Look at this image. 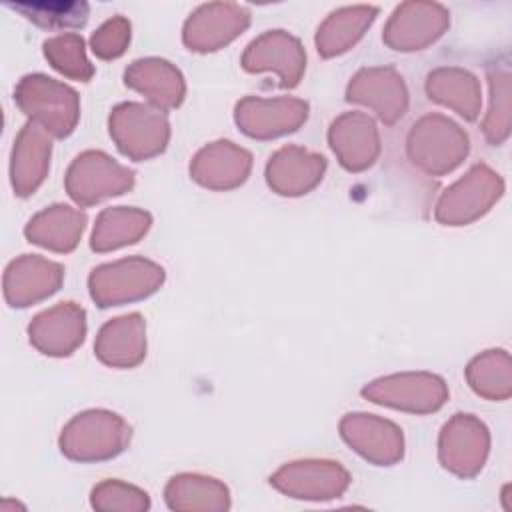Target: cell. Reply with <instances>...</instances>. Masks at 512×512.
<instances>
[{"instance_id": "cell-1", "label": "cell", "mask_w": 512, "mask_h": 512, "mask_svg": "<svg viewBox=\"0 0 512 512\" xmlns=\"http://www.w3.org/2000/svg\"><path fill=\"white\" fill-rule=\"evenodd\" d=\"M270 482L290 498L326 502L346 492L350 476L334 462H294L280 468Z\"/></svg>"}, {"instance_id": "cell-2", "label": "cell", "mask_w": 512, "mask_h": 512, "mask_svg": "<svg viewBox=\"0 0 512 512\" xmlns=\"http://www.w3.org/2000/svg\"><path fill=\"white\" fill-rule=\"evenodd\" d=\"M126 430L110 414H86L72 422L62 440V452L74 460H104L122 450Z\"/></svg>"}, {"instance_id": "cell-3", "label": "cell", "mask_w": 512, "mask_h": 512, "mask_svg": "<svg viewBox=\"0 0 512 512\" xmlns=\"http://www.w3.org/2000/svg\"><path fill=\"white\" fill-rule=\"evenodd\" d=\"M486 432L466 418H456L444 432L440 444V458L444 468L456 476H474L486 458Z\"/></svg>"}, {"instance_id": "cell-4", "label": "cell", "mask_w": 512, "mask_h": 512, "mask_svg": "<svg viewBox=\"0 0 512 512\" xmlns=\"http://www.w3.org/2000/svg\"><path fill=\"white\" fill-rule=\"evenodd\" d=\"M160 278V270L148 262H120L116 266L102 268L98 270V274H94L92 292L106 306L116 300L138 298L142 294H148L150 290H154Z\"/></svg>"}, {"instance_id": "cell-5", "label": "cell", "mask_w": 512, "mask_h": 512, "mask_svg": "<svg viewBox=\"0 0 512 512\" xmlns=\"http://www.w3.org/2000/svg\"><path fill=\"white\" fill-rule=\"evenodd\" d=\"M166 506L178 512H224L230 508L228 488L206 476L182 474L166 486Z\"/></svg>"}, {"instance_id": "cell-6", "label": "cell", "mask_w": 512, "mask_h": 512, "mask_svg": "<svg viewBox=\"0 0 512 512\" xmlns=\"http://www.w3.org/2000/svg\"><path fill=\"white\" fill-rule=\"evenodd\" d=\"M130 184V174L108 162L100 154H86L70 172V192L76 200L92 202L106 194H116Z\"/></svg>"}, {"instance_id": "cell-7", "label": "cell", "mask_w": 512, "mask_h": 512, "mask_svg": "<svg viewBox=\"0 0 512 512\" xmlns=\"http://www.w3.org/2000/svg\"><path fill=\"white\" fill-rule=\"evenodd\" d=\"M114 136L120 148L132 156H148L162 148L166 128L162 120L140 106H126L114 118Z\"/></svg>"}, {"instance_id": "cell-8", "label": "cell", "mask_w": 512, "mask_h": 512, "mask_svg": "<svg viewBox=\"0 0 512 512\" xmlns=\"http://www.w3.org/2000/svg\"><path fill=\"white\" fill-rule=\"evenodd\" d=\"M346 440L376 464H392L402 456L398 430L372 418H350L344 422Z\"/></svg>"}, {"instance_id": "cell-9", "label": "cell", "mask_w": 512, "mask_h": 512, "mask_svg": "<svg viewBox=\"0 0 512 512\" xmlns=\"http://www.w3.org/2000/svg\"><path fill=\"white\" fill-rule=\"evenodd\" d=\"M378 402H390L410 410H430L442 402L444 388L428 376H402L374 384L366 390Z\"/></svg>"}, {"instance_id": "cell-10", "label": "cell", "mask_w": 512, "mask_h": 512, "mask_svg": "<svg viewBox=\"0 0 512 512\" xmlns=\"http://www.w3.org/2000/svg\"><path fill=\"white\" fill-rule=\"evenodd\" d=\"M498 194L492 174L486 170H474L466 182L456 186L440 204L442 220H468L484 210Z\"/></svg>"}, {"instance_id": "cell-11", "label": "cell", "mask_w": 512, "mask_h": 512, "mask_svg": "<svg viewBox=\"0 0 512 512\" xmlns=\"http://www.w3.org/2000/svg\"><path fill=\"white\" fill-rule=\"evenodd\" d=\"M20 102L26 110H34L48 118V122L62 134L74 122V96L50 82H26L22 86Z\"/></svg>"}, {"instance_id": "cell-12", "label": "cell", "mask_w": 512, "mask_h": 512, "mask_svg": "<svg viewBox=\"0 0 512 512\" xmlns=\"http://www.w3.org/2000/svg\"><path fill=\"white\" fill-rule=\"evenodd\" d=\"M82 338V312L72 306H62L44 314L34 324L36 344L54 354H66Z\"/></svg>"}, {"instance_id": "cell-13", "label": "cell", "mask_w": 512, "mask_h": 512, "mask_svg": "<svg viewBox=\"0 0 512 512\" xmlns=\"http://www.w3.org/2000/svg\"><path fill=\"white\" fill-rule=\"evenodd\" d=\"M304 116V108L298 102H246L242 106V124L250 134L270 136L284 130H292Z\"/></svg>"}, {"instance_id": "cell-14", "label": "cell", "mask_w": 512, "mask_h": 512, "mask_svg": "<svg viewBox=\"0 0 512 512\" xmlns=\"http://www.w3.org/2000/svg\"><path fill=\"white\" fill-rule=\"evenodd\" d=\"M322 162L306 156L300 150H284L274 158L270 168V182L284 194H296L312 186L320 174Z\"/></svg>"}, {"instance_id": "cell-15", "label": "cell", "mask_w": 512, "mask_h": 512, "mask_svg": "<svg viewBox=\"0 0 512 512\" xmlns=\"http://www.w3.org/2000/svg\"><path fill=\"white\" fill-rule=\"evenodd\" d=\"M334 148H338L342 160L352 168H362L370 164L376 152L372 124L360 116L340 120L338 134L334 132Z\"/></svg>"}, {"instance_id": "cell-16", "label": "cell", "mask_w": 512, "mask_h": 512, "mask_svg": "<svg viewBox=\"0 0 512 512\" xmlns=\"http://www.w3.org/2000/svg\"><path fill=\"white\" fill-rule=\"evenodd\" d=\"M98 352L106 362L132 364L142 354L140 322L138 318H122L104 328L98 344Z\"/></svg>"}, {"instance_id": "cell-17", "label": "cell", "mask_w": 512, "mask_h": 512, "mask_svg": "<svg viewBox=\"0 0 512 512\" xmlns=\"http://www.w3.org/2000/svg\"><path fill=\"white\" fill-rule=\"evenodd\" d=\"M214 150L220 162L206 150L196 162V178L210 186H232L242 180L248 170V156L228 146H218Z\"/></svg>"}, {"instance_id": "cell-18", "label": "cell", "mask_w": 512, "mask_h": 512, "mask_svg": "<svg viewBox=\"0 0 512 512\" xmlns=\"http://www.w3.org/2000/svg\"><path fill=\"white\" fill-rule=\"evenodd\" d=\"M58 284V268L42 260H22L8 274V294L16 300H34Z\"/></svg>"}, {"instance_id": "cell-19", "label": "cell", "mask_w": 512, "mask_h": 512, "mask_svg": "<svg viewBox=\"0 0 512 512\" xmlns=\"http://www.w3.org/2000/svg\"><path fill=\"white\" fill-rule=\"evenodd\" d=\"M146 226H148V218L140 212H126V210L106 212L100 218L98 232L94 234V246L104 250L124 242H132L146 230Z\"/></svg>"}, {"instance_id": "cell-20", "label": "cell", "mask_w": 512, "mask_h": 512, "mask_svg": "<svg viewBox=\"0 0 512 512\" xmlns=\"http://www.w3.org/2000/svg\"><path fill=\"white\" fill-rule=\"evenodd\" d=\"M90 504L100 512H144L150 508V498L136 486H128L118 480H106L92 490Z\"/></svg>"}, {"instance_id": "cell-21", "label": "cell", "mask_w": 512, "mask_h": 512, "mask_svg": "<svg viewBox=\"0 0 512 512\" xmlns=\"http://www.w3.org/2000/svg\"><path fill=\"white\" fill-rule=\"evenodd\" d=\"M78 230H82V218H78V214L70 212V210H52L44 216H40L34 222V232H30L36 242L48 244L52 248L58 250H66L70 246H74V238L78 234Z\"/></svg>"}, {"instance_id": "cell-22", "label": "cell", "mask_w": 512, "mask_h": 512, "mask_svg": "<svg viewBox=\"0 0 512 512\" xmlns=\"http://www.w3.org/2000/svg\"><path fill=\"white\" fill-rule=\"evenodd\" d=\"M470 380L474 388L488 396H506L508 394V372L506 356H486L478 360L470 370Z\"/></svg>"}, {"instance_id": "cell-23", "label": "cell", "mask_w": 512, "mask_h": 512, "mask_svg": "<svg viewBox=\"0 0 512 512\" xmlns=\"http://www.w3.org/2000/svg\"><path fill=\"white\" fill-rule=\"evenodd\" d=\"M44 142H40L36 136H24L20 144V156L26 160L24 164H18V176L16 186L18 190L26 192L34 188V184L42 178V162H44Z\"/></svg>"}, {"instance_id": "cell-24", "label": "cell", "mask_w": 512, "mask_h": 512, "mask_svg": "<svg viewBox=\"0 0 512 512\" xmlns=\"http://www.w3.org/2000/svg\"><path fill=\"white\" fill-rule=\"evenodd\" d=\"M444 80H448V82H440V86H438V94L442 96V100L460 108L462 114L472 116L474 108H476L474 84L464 82L462 78H456V76H450V78H444Z\"/></svg>"}]
</instances>
